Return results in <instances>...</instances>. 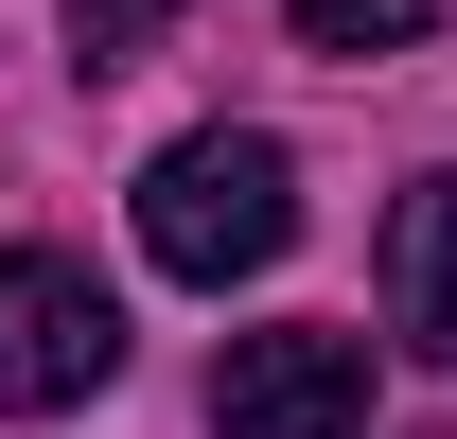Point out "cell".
I'll return each instance as SVG.
<instances>
[{"label":"cell","instance_id":"cell-1","mask_svg":"<svg viewBox=\"0 0 457 439\" xmlns=\"http://www.w3.org/2000/svg\"><path fill=\"white\" fill-rule=\"evenodd\" d=\"M299 246V159L264 141V123H194V141H159V176H141V264L194 281V299H228V281H264Z\"/></svg>","mask_w":457,"mask_h":439},{"label":"cell","instance_id":"cell-6","mask_svg":"<svg viewBox=\"0 0 457 439\" xmlns=\"http://www.w3.org/2000/svg\"><path fill=\"white\" fill-rule=\"evenodd\" d=\"M159 36H176V0H71V54L88 70H141Z\"/></svg>","mask_w":457,"mask_h":439},{"label":"cell","instance_id":"cell-5","mask_svg":"<svg viewBox=\"0 0 457 439\" xmlns=\"http://www.w3.org/2000/svg\"><path fill=\"white\" fill-rule=\"evenodd\" d=\"M299 36H317V54H422L440 0H299Z\"/></svg>","mask_w":457,"mask_h":439},{"label":"cell","instance_id":"cell-2","mask_svg":"<svg viewBox=\"0 0 457 439\" xmlns=\"http://www.w3.org/2000/svg\"><path fill=\"white\" fill-rule=\"evenodd\" d=\"M123 369V299L54 246H0V422H54Z\"/></svg>","mask_w":457,"mask_h":439},{"label":"cell","instance_id":"cell-3","mask_svg":"<svg viewBox=\"0 0 457 439\" xmlns=\"http://www.w3.org/2000/svg\"><path fill=\"white\" fill-rule=\"evenodd\" d=\"M212 422L228 439H370V334H228L212 369Z\"/></svg>","mask_w":457,"mask_h":439},{"label":"cell","instance_id":"cell-4","mask_svg":"<svg viewBox=\"0 0 457 439\" xmlns=\"http://www.w3.org/2000/svg\"><path fill=\"white\" fill-rule=\"evenodd\" d=\"M387 334L457 369V176H404V211H387Z\"/></svg>","mask_w":457,"mask_h":439}]
</instances>
